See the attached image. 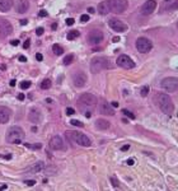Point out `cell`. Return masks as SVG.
Returning <instances> with one entry per match:
<instances>
[{"mask_svg": "<svg viewBox=\"0 0 178 191\" xmlns=\"http://www.w3.org/2000/svg\"><path fill=\"white\" fill-rule=\"evenodd\" d=\"M43 167H45V164H43V162H37V163H34L33 166H31V167H28L27 170H25V172H28V173H39L42 170H43Z\"/></svg>", "mask_w": 178, "mask_h": 191, "instance_id": "20", "label": "cell"}, {"mask_svg": "<svg viewBox=\"0 0 178 191\" xmlns=\"http://www.w3.org/2000/svg\"><path fill=\"white\" fill-rule=\"evenodd\" d=\"M155 103L160 108V111L165 115H172L174 112V105L172 102V98L165 93H157L154 97Z\"/></svg>", "mask_w": 178, "mask_h": 191, "instance_id": "2", "label": "cell"}, {"mask_svg": "<svg viewBox=\"0 0 178 191\" xmlns=\"http://www.w3.org/2000/svg\"><path fill=\"white\" fill-rule=\"evenodd\" d=\"M12 45H13V46H17V45H18V40H13V41H12Z\"/></svg>", "mask_w": 178, "mask_h": 191, "instance_id": "50", "label": "cell"}, {"mask_svg": "<svg viewBox=\"0 0 178 191\" xmlns=\"http://www.w3.org/2000/svg\"><path fill=\"white\" fill-rule=\"evenodd\" d=\"M30 87H31V82H28V80H24V82L20 83V88H22V89H28Z\"/></svg>", "mask_w": 178, "mask_h": 191, "instance_id": "30", "label": "cell"}, {"mask_svg": "<svg viewBox=\"0 0 178 191\" xmlns=\"http://www.w3.org/2000/svg\"><path fill=\"white\" fill-rule=\"evenodd\" d=\"M134 163H135V161L134 159H127V164H129V166H132Z\"/></svg>", "mask_w": 178, "mask_h": 191, "instance_id": "45", "label": "cell"}, {"mask_svg": "<svg viewBox=\"0 0 178 191\" xmlns=\"http://www.w3.org/2000/svg\"><path fill=\"white\" fill-rule=\"evenodd\" d=\"M13 32V25L9 21L0 19V38H5Z\"/></svg>", "mask_w": 178, "mask_h": 191, "instance_id": "12", "label": "cell"}, {"mask_svg": "<svg viewBox=\"0 0 178 191\" xmlns=\"http://www.w3.org/2000/svg\"><path fill=\"white\" fill-rule=\"evenodd\" d=\"M13 6V1L12 0H0V10L1 12H9Z\"/></svg>", "mask_w": 178, "mask_h": 191, "instance_id": "23", "label": "cell"}, {"mask_svg": "<svg viewBox=\"0 0 178 191\" xmlns=\"http://www.w3.org/2000/svg\"><path fill=\"white\" fill-rule=\"evenodd\" d=\"M177 29H178V23H177Z\"/></svg>", "mask_w": 178, "mask_h": 191, "instance_id": "55", "label": "cell"}, {"mask_svg": "<svg viewBox=\"0 0 178 191\" xmlns=\"http://www.w3.org/2000/svg\"><path fill=\"white\" fill-rule=\"evenodd\" d=\"M94 12H96V10H94V8H92V6H90V8H88V13H90V14H93Z\"/></svg>", "mask_w": 178, "mask_h": 191, "instance_id": "48", "label": "cell"}, {"mask_svg": "<svg viewBox=\"0 0 178 191\" xmlns=\"http://www.w3.org/2000/svg\"><path fill=\"white\" fill-rule=\"evenodd\" d=\"M116 64L118 65L120 68H122V69H132V68H135V62L132 61V59L129 56V55H125V54H122V55H120V56L117 57V60H116Z\"/></svg>", "mask_w": 178, "mask_h": 191, "instance_id": "10", "label": "cell"}, {"mask_svg": "<svg viewBox=\"0 0 178 191\" xmlns=\"http://www.w3.org/2000/svg\"><path fill=\"white\" fill-rule=\"evenodd\" d=\"M12 111L5 107V106H0V124H6L10 119Z\"/></svg>", "mask_w": 178, "mask_h": 191, "instance_id": "18", "label": "cell"}, {"mask_svg": "<svg viewBox=\"0 0 178 191\" xmlns=\"http://www.w3.org/2000/svg\"><path fill=\"white\" fill-rule=\"evenodd\" d=\"M52 51H53V54L55 55H57V56H60V55L64 54V49L60 45H57V43H55V45L52 46Z\"/></svg>", "mask_w": 178, "mask_h": 191, "instance_id": "25", "label": "cell"}, {"mask_svg": "<svg viewBox=\"0 0 178 191\" xmlns=\"http://www.w3.org/2000/svg\"><path fill=\"white\" fill-rule=\"evenodd\" d=\"M30 45H31V41H30V40H25L24 43H23V49H28Z\"/></svg>", "mask_w": 178, "mask_h": 191, "instance_id": "39", "label": "cell"}, {"mask_svg": "<svg viewBox=\"0 0 178 191\" xmlns=\"http://www.w3.org/2000/svg\"><path fill=\"white\" fill-rule=\"evenodd\" d=\"M6 189V185H3L1 187H0V190H5Z\"/></svg>", "mask_w": 178, "mask_h": 191, "instance_id": "53", "label": "cell"}, {"mask_svg": "<svg viewBox=\"0 0 178 191\" xmlns=\"http://www.w3.org/2000/svg\"><path fill=\"white\" fill-rule=\"evenodd\" d=\"M66 24L68 25H72V24H74V19H72V18H68V19H66Z\"/></svg>", "mask_w": 178, "mask_h": 191, "instance_id": "40", "label": "cell"}, {"mask_svg": "<svg viewBox=\"0 0 178 191\" xmlns=\"http://www.w3.org/2000/svg\"><path fill=\"white\" fill-rule=\"evenodd\" d=\"M18 100H20V101H23L24 100V94H18Z\"/></svg>", "mask_w": 178, "mask_h": 191, "instance_id": "46", "label": "cell"}, {"mask_svg": "<svg viewBox=\"0 0 178 191\" xmlns=\"http://www.w3.org/2000/svg\"><path fill=\"white\" fill-rule=\"evenodd\" d=\"M36 59H37L38 61H42L43 60V56H42L41 54H37V55H36Z\"/></svg>", "mask_w": 178, "mask_h": 191, "instance_id": "42", "label": "cell"}, {"mask_svg": "<svg viewBox=\"0 0 178 191\" xmlns=\"http://www.w3.org/2000/svg\"><path fill=\"white\" fill-rule=\"evenodd\" d=\"M19 61H22V62H25V61H27V57L23 56V55H20V56H19Z\"/></svg>", "mask_w": 178, "mask_h": 191, "instance_id": "44", "label": "cell"}, {"mask_svg": "<svg viewBox=\"0 0 178 191\" xmlns=\"http://www.w3.org/2000/svg\"><path fill=\"white\" fill-rule=\"evenodd\" d=\"M43 31H45V29H43L42 27H39V28L36 29V35H37V36H42L43 35Z\"/></svg>", "mask_w": 178, "mask_h": 191, "instance_id": "37", "label": "cell"}, {"mask_svg": "<svg viewBox=\"0 0 178 191\" xmlns=\"http://www.w3.org/2000/svg\"><path fill=\"white\" fill-rule=\"evenodd\" d=\"M28 119H30L31 122H34V124L39 122V121H41V119H42L41 111H39L37 107L31 108V110H30V113H28Z\"/></svg>", "mask_w": 178, "mask_h": 191, "instance_id": "17", "label": "cell"}, {"mask_svg": "<svg viewBox=\"0 0 178 191\" xmlns=\"http://www.w3.org/2000/svg\"><path fill=\"white\" fill-rule=\"evenodd\" d=\"M20 23H22V24H27V21H25V19H22Z\"/></svg>", "mask_w": 178, "mask_h": 191, "instance_id": "52", "label": "cell"}, {"mask_svg": "<svg viewBox=\"0 0 178 191\" xmlns=\"http://www.w3.org/2000/svg\"><path fill=\"white\" fill-rule=\"evenodd\" d=\"M111 106H112V107H118V102H112V103H111Z\"/></svg>", "mask_w": 178, "mask_h": 191, "instance_id": "47", "label": "cell"}, {"mask_svg": "<svg viewBox=\"0 0 178 191\" xmlns=\"http://www.w3.org/2000/svg\"><path fill=\"white\" fill-rule=\"evenodd\" d=\"M87 74L84 71H76L74 75H72V82H74V86L78 88H83L87 84Z\"/></svg>", "mask_w": 178, "mask_h": 191, "instance_id": "13", "label": "cell"}, {"mask_svg": "<svg viewBox=\"0 0 178 191\" xmlns=\"http://www.w3.org/2000/svg\"><path fill=\"white\" fill-rule=\"evenodd\" d=\"M28 9H30V1H28V0H18V4H17L18 13L24 14Z\"/></svg>", "mask_w": 178, "mask_h": 191, "instance_id": "19", "label": "cell"}, {"mask_svg": "<svg viewBox=\"0 0 178 191\" xmlns=\"http://www.w3.org/2000/svg\"><path fill=\"white\" fill-rule=\"evenodd\" d=\"M170 3H172V0H164V5H165V4H170ZM177 6H178V5H176V3H173V4L170 5L168 9H174V8H177Z\"/></svg>", "mask_w": 178, "mask_h": 191, "instance_id": "33", "label": "cell"}, {"mask_svg": "<svg viewBox=\"0 0 178 191\" xmlns=\"http://www.w3.org/2000/svg\"><path fill=\"white\" fill-rule=\"evenodd\" d=\"M140 94L143 95V97H146V95L149 94V87L145 86V87L141 88V89H140Z\"/></svg>", "mask_w": 178, "mask_h": 191, "instance_id": "28", "label": "cell"}, {"mask_svg": "<svg viewBox=\"0 0 178 191\" xmlns=\"http://www.w3.org/2000/svg\"><path fill=\"white\" fill-rule=\"evenodd\" d=\"M129 149H130V145H129V144H127V145H123L122 148H121L122 152H126V150H129Z\"/></svg>", "mask_w": 178, "mask_h": 191, "instance_id": "43", "label": "cell"}, {"mask_svg": "<svg viewBox=\"0 0 178 191\" xmlns=\"http://www.w3.org/2000/svg\"><path fill=\"white\" fill-rule=\"evenodd\" d=\"M56 27H57V24L53 23V24H52V29H56Z\"/></svg>", "mask_w": 178, "mask_h": 191, "instance_id": "54", "label": "cell"}, {"mask_svg": "<svg viewBox=\"0 0 178 191\" xmlns=\"http://www.w3.org/2000/svg\"><path fill=\"white\" fill-rule=\"evenodd\" d=\"M24 183L25 185H28V186H33V185H36V181L34 180H25Z\"/></svg>", "mask_w": 178, "mask_h": 191, "instance_id": "36", "label": "cell"}, {"mask_svg": "<svg viewBox=\"0 0 178 191\" xmlns=\"http://www.w3.org/2000/svg\"><path fill=\"white\" fill-rule=\"evenodd\" d=\"M70 124L74 125V126H78V127H83V126H84V124L80 122V121H78V120H71Z\"/></svg>", "mask_w": 178, "mask_h": 191, "instance_id": "31", "label": "cell"}, {"mask_svg": "<svg viewBox=\"0 0 178 191\" xmlns=\"http://www.w3.org/2000/svg\"><path fill=\"white\" fill-rule=\"evenodd\" d=\"M72 60H74V55L70 54V55H66V56L64 57L63 62H64V65H70L72 62Z\"/></svg>", "mask_w": 178, "mask_h": 191, "instance_id": "26", "label": "cell"}, {"mask_svg": "<svg viewBox=\"0 0 178 191\" xmlns=\"http://www.w3.org/2000/svg\"><path fill=\"white\" fill-rule=\"evenodd\" d=\"M122 113H123L125 116L130 117V119H135V115H134L131 111H129V110H122Z\"/></svg>", "mask_w": 178, "mask_h": 191, "instance_id": "29", "label": "cell"}, {"mask_svg": "<svg viewBox=\"0 0 178 191\" xmlns=\"http://www.w3.org/2000/svg\"><path fill=\"white\" fill-rule=\"evenodd\" d=\"M110 4V10L115 14H121L127 9L129 1L127 0H108Z\"/></svg>", "mask_w": 178, "mask_h": 191, "instance_id": "6", "label": "cell"}, {"mask_svg": "<svg viewBox=\"0 0 178 191\" xmlns=\"http://www.w3.org/2000/svg\"><path fill=\"white\" fill-rule=\"evenodd\" d=\"M39 17H47V12H46V10H41V12H39Z\"/></svg>", "mask_w": 178, "mask_h": 191, "instance_id": "41", "label": "cell"}, {"mask_svg": "<svg viewBox=\"0 0 178 191\" xmlns=\"http://www.w3.org/2000/svg\"><path fill=\"white\" fill-rule=\"evenodd\" d=\"M25 146H27V148H33V149H39L41 148V144H36V145H33V144H24Z\"/></svg>", "mask_w": 178, "mask_h": 191, "instance_id": "34", "label": "cell"}, {"mask_svg": "<svg viewBox=\"0 0 178 191\" xmlns=\"http://www.w3.org/2000/svg\"><path fill=\"white\" fill-rule=\"evenodd\" d=\"M108 25H110L115 32H118V33L127 31V24L123 23L121 19H118V18H111L110 22H108Z\"/></svg>", "mask_w": 178, "mask_h": 191, "instance_id": "11", "label": "cell"}, {"mask_svg": "<svg viewBox=\"0 0 178 191\" xmlns=\"http://www.w3.org/2000/svg\"><path fill=\"white\" fill-rule=\"evenodd\" d=\"M103 32L102 31H98V29H93V31H90L88 36H87V41H88L89 45L92 46H97L99 45V43L103 41Z\"/></svg>", "mask_w": 178, "mask_h": 191, "instance_id": "9", "label": "cell"}, {"mask_svg": "<svg viewBox=\"0 0 178 191\" xmlns=\"http://www.w3.org/2000/svg\"><path fill=\"white\" fill-rule=\"evenodd\" d=\"M66 137L70 140L75 141L80 146H90L92 145V140L83 133H78V131H66Z\"/></svg>", "mask_w": 178, "mask_h": 191, "instance_id": "5", "label": "cell"}, {"mask_svg": "<svg viewBox=\"0 0 178 191\" xmlns=\"http://www.w3.org/2000/svg\"><path fill=\"white\" fill-rule=\"evenodd\" d=\"M51 87V80L50 79H45L43 82H41V88L42 89H49Z\"/></svg>", "mask_w": 178, "mask_h": 191, "instance_id": "27", "label": "cell"}, {"mask_svg": "<svg viewBox=\"0 0 178 191\" xmlns=\"http://www.w3.org/2000/svg\"><path fill=\"white\" fill-rule=\"evenodd\" d=\"M111 182H112V185H113V187H120V182L116 177H111Z\"/></svg>", "mask_w": 178, "mask_h": 191, "instance_id": "32", "label": "cell"}, {"mask_svg": "<svg viewBox=\"0 0 178 191\" xmlns=\"http://www.w3.org/2000/svg\"><path fill=\"white\" fill-rule=\"evenodd\" d=\"M79 36H80V32H79V31H75V29H74V31H70V32H69L68 36H66V38L69 40V41H72V40L78 38Z\"/></svg>", "mask_w": 178, "mask_h": 191, "instance_id": "24", "label": "cell"}, {"mask_svg": "<svg viewBox=\"0 0 178 191\" xmlns=\"http://www.w3.org/2000/svg\"><path fill=\"white\" fill-rule=\"evenodd\" d=\"M50 148L53 149V150H63L65 146H64V141L63 139H61L59 135H56V137H53L52 139L50 140Z\"/></svg>", "mask_w": 178, "mask_h": 191, "instance_id": "16", "label": "cell"}, {"mask_svg": "<svg viewBox=\"0 0 178 191\" xmlns=\"http://www.w3.org/2000/svg\"><path fill=\"white\" fill-rule=\"evenodd\" d=\"M160 87L167 92H176L178 91V78H176V76H167L160 82Z\"/></svg>", "mask_w": 178, "mask_h": 191, "instance_id": "7", "label": "cell"}, {"mask_svg": "<svg viewBox=\"0 0 178 191\" xmlns=\"http://www.w3.org/2000/svg\"><path fill=\"white\" fill-rule=\"evenodd\" d=\"M111 68V64L108 61V59L106 57H94L92 61H90V71L93 74H97L102 70H106V69H110Z\"/></svg>", "mask_w": 178, "mask_h": 191, "instance_id": "4", "label": "cell"}, {"mask_svg": "<svg viewBox=\"0 0 178 191\" xmlns=\"http://www.w3.org/2000/svg\"><path fill=\"white\" fill-rule=\"evenodd\" d=\"M110 121H107V120H104V119H98L96 121V127L98 130H107V129H110Z\"/></svg>", "mask_w": 178, "mask_h": 191, "instance_id": "22", "label": "cell"}, {"mask_svg": "<svg viewBox=\"0 0 178 191\" xmlns=\"http://www.w3.org/2000/svg\"><path fill=\"white\" fill-rule=\"evenodd\" d=\"M136 49L141 54H148L153 49V43L146 37H139L136 40Z\"/></svg>", "mask_w": 178, "mask_h": 191, "instance_id": "8", "label": "cell"}, {"mask_svg": "<svg viewBox=\"0 0 178 191\" xmlns=\"http://www.w3.org/2000/svg\"><path fill=\"white\" fill-rule=\"evenodd\" d=\"M66 113H68L69 116H70V115H74V113H75L74 108H71V107H68V108H66Z\"/></svg>", "mask_w": 178, "mask_h": 191, "instance_id": "38", "label": "cell"}, {"mask_svg": "<svg viewBox=\"0 0 178 191\" xmlns=\"http://www.w3.org/2000/svg\"><path fill=\"white\" fill-rule=\"evenodd\" d=\"M10 86H12V87H14V86H15V80H10Z\"/></svg>", "mask_w": 178, "mask_h": 191, "instance_id": "51", "label": "cell"}, {"mask_svg": "<svg viewBox=\"0 0 178 191\" xmlns=\"http://www.w3.org/2000/svg\"><path fill=\"white\" fill-rule=\"evenodd\" d=\"M112 41H113L115 43H117V42H120V37H113L112 38Z\"/></svg>", "mask_w": 178, "mask_h": 191, "instance_id": "49", "label": "cell"}, {"mask_svg": "<svg viewBox=\"0 0 178 191\" xmlns=\"http://www.w3.org/2000/svg\"><path fill=\"white\" fill-rule=\"evenodd\" d=\"M155 8H157V1H155V0H146V1L141 5L140 12H141V14H144V16H149V14H151L154 12Z\"/></svg>", "mask_w": 178, "mask_h": 191, "instance_id": "14", "label": "cell"}, {"mask_svg": "<svg viewBox=\"0 0 178 191\" xmlns=\"http://www.w3.org/2000/svg\"><path fill=\"white\" fill-rule=\"evenodd\" d=\"M80 21L83 22V23H85V22H88V21H89V16H88V14H83V16L80 17Z\"/></svg>", "mask_w": 178, "mask_h": 191, "instance_id": "35", "label": "cell"}, {"mask_svg": "<svg viewBox=\"0 0 178 191\" xmlns=\"http://www.w3.org/2000/svg\"><path fill=\"white\" fill-rule=\"evenodd\" d=\"M98 13L102 14V16H106V14H108L111 12L110 10V4H108V0L107 1H102L98 4Z\"/></svg>", "mask_w": 178, "mask_h": 191, "instance_id": "21", "label": "cell"}, {"mask_svg": "<svg viewBox=\"0 0 178 191\" xmlns=\"http://www.w3.org/2000/svg\"><path fill=\"white\" fill-rule=\"evenodd\" d=\"M98 110L102 115H106V116H113L115 115V110L112 108V106L106 101H101L99 105H98Z\"/></svg>", "mask_w": 178, "mask_h": 191, "instance_id": "15", "label": "cell"}, {"mask_svg": "<svg viewBox=\"0 0 178 191\" xmlns=\"http://www.w3.org/2000/svg\"><path fill=\"white\" fill-rule=\"evenodd\" d=\"M96 105H97V97L92 93L82 94L78 100V107L80 111H83L85 117L92 116V110L96 107Z\"/></svg>", "mask_w": 178, "mask_h": 191, "instance_id": "1", "label": "cell"}, {"mask_svg": "<svg viewBox=\"0 0 178 191\" xmlns=\"http://www.w3.org/2000/svg\"><path fill=\"white\" fill-rule=\"evenodd\" d=\"M24 130L19 126H12L6 131V141L12 143V144H19L24 139Z\"/></svg>", "mask_w": 178, "mask_h": 191, "instance_id": "3", "label": "cell"}]
</instances>
